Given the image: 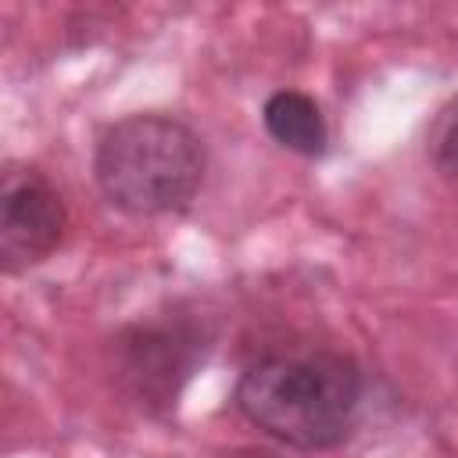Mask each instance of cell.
Segmentation results:
<instances>
[{
    "mask_svg": "<svg viewBox=\"0 0 458 458\" xmlns=\"http://www.w3.org/2000/svg\"><path fill=\"white\" fill-rule=\"evenodd\" d=\"M265 132L290 154L322 157L329 150V125L322 107L301 89H276L261 104Z\"/></svg>",
    "mask_w": 458,
    "mask_h": 458,
    "instance_id": "5",
    "label": "cell"
},
{
    "mask_svg": "<svg viewBox=\"0 0 458 458\" xmlns=\"http://www.w3.org/2000/svg\"><path fill=\"white\" fill-rule=\"evenodd\" d=\"M222 458H276V454L258 451V447H236V451H229V454H222Z\"/></svg>",
    "mask_w": 458,
    "mask_h": 458,
    "instance_id": "7",
    "label": "cell"
},
{
    "mask_svg": "<svg viewBox=\"0 0 458 458\" xmlns=\"http://www.w3.org/2000/svg\"><path fill=\"white\" fill-rule=\"evenodd\" d=\"M215 326L190 308L147 315L114 336V376L140 411L172 415L215 351Z\"/></svg>",
    "mask_w": 458,
    "mask_h": 458,
    "instance_id": "3",
    "label": "cell"
},
{
    "mask_svg": "<svg viewBox=\"0 0 458 458\" xmlns=\"http://www.w3.org/2000/svg\"><path fill=\"white\" fill-rule=\"evenodd\" d=\"M68 229V208L57 186L25 161L0 175V268L7 276L47 261Z\"/></svg>",
    "mask_w": 458,
    "mask_h": 458,
    "instance_id": "4",
    "label": "cell"
},
{
    "mask_svg": "<svg viewBox=\"0 0 458 458\" xmlns=\"http://www.w3.org/2000/svg\"><path fill=\"white\" fill-rule=\"evenodd\" d=\"M426 150H429L433 168L444 179L458 182V97H451L437 111V118L429 125V136H426Z\"/></svg>",
    "mask_w": 458,
    "mask_h": 458,
    "instance_id": "6",
    "label": "cell"
},
{
    "mask_svg": "<svg viewBox=\"0 0 458 458\" xmlns=\"http://www.w3.org/2000/svg\"><path fill=\"white\" fill-rule=\"evenodd\" d=\"M240 415L297 451L344 444L361 408V369L336 351L268 354L250 361L233 390Z\"/></svg>",
    "mask_w": 458,
    "mask_h": 458,
    "instance_id": "1",
    "label": "cell"
},
{
    "mask_svg": "<svg viewBox=\"0 0 458 458\" xmlns=\"http://www.w3.org/2000/svg\"><path fill=\"white\" fill-rule=\"evenodd\" d=\"M93 179L104 200L132 218L179 215L204 182V143L175 114H125L100 132Z\"/></svg>",
    "mask_w": 458,
    "mask_h": 458,
    "instance_id": "2",
    "label": "cell"
}]
</instances>
